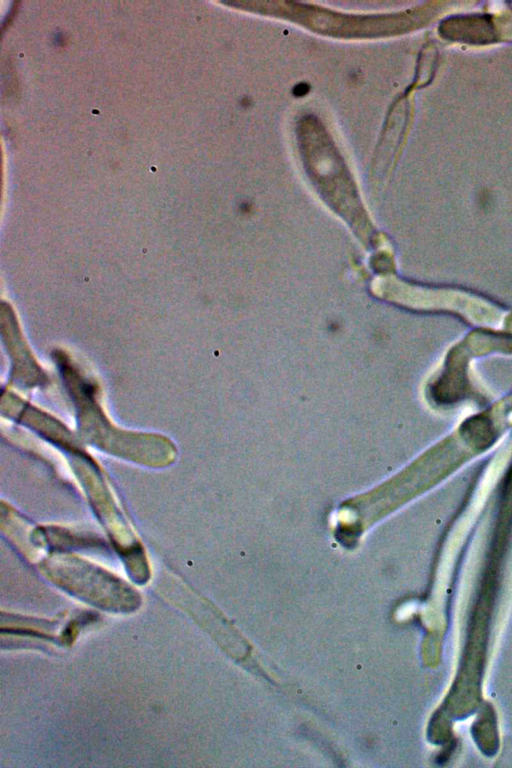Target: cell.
<instances>
[{
	"label": "cell",
	"instance_id": "6da1fadb",
	"mask_svg": "<svg viewBox=\"0 0 512 768\" xmlns=\"http://www.w3.org/2000/svg\"><path fill=\"white\" fill-rule=\"evenodd\" d=\"M50 575L57 585L101 609L131 611L140 604L139 595L125 583L80 562L52 568Z\"/></svg>",
	"mask_w": 512,
	"mask_h": 768
},
{
	"label": "cell",
	"instance_id": "7a4b0ae2",
	"mask_svg": "<svg viewBox=\"0 0 512 768\" xmlns=\"http://www.w3.org/2000/svg\"><path fill=\"white\" fill-rule=\"evenodd\" d=\"M441 32L448 38L465 42H483L494 38V28L485 17H457L447 20Z\"/></svg>",
	"mask_w": 512,
	"mask_h": 768
}]
</instances>
